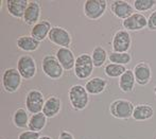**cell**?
Listing matches in <instances>:
<instances>
[{
	"label": "cell",
	"mask_w": 156,
	"mask_h": 139,
	"mask_svg": "<svg viewBox=\"0 0 156 139\" xmlns=\"http://www.w3.org/2000/svg\"><path fill=\"white\" fill-rule=\"evenodd\" d=\"M47 123V117L44 115V112H38V114H34L30 117V121L28 127L30 131L33 132H41L44 130Z\"/></svg>",
	"instance_id": "603a6c76"
},
{
	"label": "cell",
	"mask_w": 156,
	"mask_h": 139,
	"mask_svg": "<svg viewBox=\"0 0 156 139\" xmlns=\"http://www.w3.org/2000/svg\"><path fill=\"white\" fill-rule=\"evenodd\" d=\"M39 43L37 39H35L34 37H32L31 35H23V36H19L16 41L17 47L20 50L26 52H32L37 50V48L39 47Z\"/></svg>",
	"instance_id": "7402d4cb"
},
{
	"label": "cell",
	"mask_w": 156,
	"mask_h": 139,
	"mask_svg": "<svg viewBox=\"0 0 156 139\" xmlns=\"http://www.w3.org/2000/svg\"><path fill=\"white\" fill-rule=\"evenodd\" d=\"M111 11L116 17L124 20L134 14V6L124 0H115L111 3Z\"/></svg>",
	"instance_id": "7c38bea8"
},
{
	"label": "cell",
	"mask_w": 156,
	"mask_h": 139,
	"mask_svg": "<svg viewBox=\"0 0 156 139\" xmlns=\"http://www.w3.org/2000/svg\"><path fill=\"white\" fill-rule=\"evenodd\" d=\"M134 76H135L136 83L139 84L140 86H144L151 81L152 78V70L149 64L144 63V62H139L136 64L134 67Z\"/></svg>",
	"instance_id": "4fadbf2b"
},
{
	"label": "cell",
	"mask_w": 156,
	"mask_h": 139,
	"mask_svg": "<svg viewBox=\"0 0 156 139\" xmlns=\"http://www.w3.org/2000/svg\"><path fill=\"white\" fill-rule=\"evenodd\" d=\"M94 63L91 55L88 53H82L76 57L74 64V74L80 80H86L91 76L94 71Z\"/></svg>",
	"instance_id": "7a4b0ae2"
},
{
	"label": "cell",
	"mask_w": 156,
	"mask_h": 139,
	"mask_svg": "<svg viewBox=\"0 0 156 139\" xmlns=\"http://www.w3.org/2000/svg\"><path fill=\"white\" fill-rule=\"evenodd\" d=\"M134 104L129 100L118 99L111 103L109 105V112L114 118L117 119H129L133 116Z\"/></svg>",
	"instance_id": "5b68a950"
},
{
	"label": "cell",
	"mask_w": 156,
	"mask_h": 139,
	"mask_svg": "<svg viewBox=\"0 0 156 139\" xmlns=\"http://www.w3.org/2000/svg\"><path fill=\"white\" fill-rule=\"evenodd\" d=\"M154 92H155V94H156V86L154 87Z\"/></svg>",
	"instance_id": "d6a6232c"
},
{
	"label": "cell",
	"mask_w": 156,
	"mask_h": 139,
	"mask_svg": "<svg viewBox=\"0 0 156 139\" xmlns=\"http://www.w3.org/2000/svg\"><path fill=\"white\" fill-rule=\"evenodd\" d=\"M106 9L107 1L105 0H86L83 5L85 16L91 20H97L102 17Z\"/></svg>",
	"instance_id": "8992f818"
},
{
	"label": "cell",
	"mask_w": 156,
	"mask_h": 139,
	"mask_svg": "<svg viewBox=\"0 0 156 139\" xmlns=\"http://www.w3.org/2000/svg\"><path fill=\"white\" fill-rule=\"evenodd\" d=\"M49 41L58 47L69 48L71 45V35L66 29L62 27H52L48 36Z\"/></svg>",
	"instance_id": "30bf717a"
},
{
	"label": "cell",
	"mask_w": 156,
	"mask_h": 139,
	"mask_svg": "<svg viewBox=\"0 0 156 139\" xmlns=\"http://www.w3.org/2000/svg\"><path fill=\"white\" fill-rule=\"evenodd\" d=\"M41 69L43 72L51 80H58L63 76L64 68L58 61L55 55L48 54L43 57L41 61Z\"/></svg>",
	"instance_id": "277c9868"
},
{
	"label": "cell",
	"mask_w": 156,
	"mask_h": 139,
	"mask_svg": "<svg viewBox=\"0 0 156 139\" xmlns=\"http://www.w3.org/2000/svg\"><path fill=\"white\" fill-rule=\"evenodd\" d=\"M58 139H74V137L70 132L62 131L60 133V135H58Z\"/></svg>",
	"instance_id": "4dcf8cb0"
},
{
	"label": "cell",
	"mask_w": 156,
	"mask_h": 139,
	"mask_svg": "<svg viewBox=\"0 0 156 139\" xmlns=\"http://www.w3.org/2000/svg\"><path fill=\"white\" fill-rule=\"evenodd\" d=\"M91 59H93L94 67H101V66L104 65L106 59H108V54L103 47L97 46V47L94 48L93 52H91Z\"/></svg>",
	"instance_id": "d4e9b609"
},
{
	"label": "cell",
	"mask_w": 156,
	"mask_h": 139,
	"mask_svg": "<svg viewBox=\"0 0 156 139\" xmlns=\"http://www.w3.org/2000/svg\"><path fill=\"white\" fill-rule=\"evenodd\" d=\"M124 30L129 31H139L148 27V19L141 13H134L129 18L122 21Z\"/></svg>",
	"instance_id": "8fae6325"
},
{
	"label": "cell",
	"mask_w": 156,
	"mask_h": 139,
	"mask_svg": "<svg viewBox=\"0 0 156 139\" xmlns=\"http://www.w3.org/2000/svg\"><path fill=\"white\" fill-rule=\"evenodd\" d=\"M39 139H52L51 137H49V136H41Z\"/></svg>",
	"instance_id": "1f68e13d"
},
{
	"label": "cell",
	"mask_w": 156,
	"mask_h": 139,
	"mask_svg": "<svg viewBox=\"0 0 156 139\" xmlns=\"http://www.w3.org/2000/svg\"><path fill=\"white\" fill-rule=\"evenodd\" d=\"M45 97L38 89H31L26 97V109L30 114H38L43 112L45 105Z\"/></svg>",
	"instance_id": "52a82bcc"
},
{
	"label": "cell",
	"mask_w": 156,
	"mask_h": 139,
	"mask_svg": "<svg viewBox=\"0 0 156 139\" xmlns=\"http://www.w3.org/2000/svg\"><path fill=\"white\" fill-rule=\"evenodd\" d=\"M41 133L33 131H23L18 135V139H39Z\"/></svg>",
	"instance_id": "f1b7e54d"
},
{
	"label": "cell",
	"mask_w": 156,
	"mask_h": 139,
	"mask_svg": "<svg viewBox=\"0 0 156 139\" xmlns=\"http://www.w3.org/2000/svg\"><path fill=\"white\" fill-rule=\"evenodd\" d=\"M126 71L125 66L109 63L104 67V72L108 78H120Z\"/></svg>",
	"instance_id": "484cf974"
},
{
	"label": "cell",
	"mask_w": 156,
	"mask_h": 139,
	"mask_svg": "<svg viewBox=\"0 0 156 139\" xmlns=\"http://www.w3.org/2000/svg\"><path fill=\"white\" fill-rule=\"evenodd\" d=\"M61 109H62L61 99L56 96H51L46 100L43 112L47 118H53L56 115H58V112H61Z\"/></svg>",
	"instance_id": "e0dca14e"
},
{
	"label": "cell",
	"mask_w": 156,
	"mask_h": 139,
	"mask_svg": "<svg viewBox=\"0 0 156 139\" xmlns=\"http://www.w3.org/2000/svg\"><path fill=\"white\" fill-rule=\"evenodd\" d=\"M132 38L129 33L126 30H120L115 33L112 41L113 52L118 53H126L131 48Z\"/></svg>",
	"instance_id": "9c48e42d"
},
{
	"label": "cell",
	"mask_w": 156,
	"mask_h": 139,
	"mask_svg": "<svg viewBox=\"0 0 156 139\" xmlns=\"http://www.w3.org/2000/svg\"><path fill=\"white\" fill-rule=\"evenodd\" d=\"M154 116V109L150 104H138L135 106L132 118L136 121H146Z\"/></svg>",
	"instance_id": "44dd1931"
},
{
	"label": "cell",
	"mask_w": 156,
	"mask_h": 139,
	"mask_svg": "<svg viewBox=\"0 0 156 139\" xmlns=\"http://www.w3.org/2000/svg\"><path fill=\"white\" fill-rule=\"evenodd\" d=\"M23 81V77L17 68H6L2 74V86L9 94H14L19 89Z\"/></svg>",
	"instance_id": "3957f363"
},
{
	"label": "cell",
	"mask_w": 156,
	"mask_h": 139,
	"mask_svg": "<svg viewBox=\"0 0 156 139\" xmlns=\"http://www.w3.org/2000/svg\"><path fill=\"white\" fill-rule=\"evenodd\" d=\"M41 14V6L37 1H29L27 10L23 15V21L28 26H34L39 21Z\"/></svg>",
	"instance_id": "5bb4252c"
},
{
	"label": "cell",
	"mask_w": 156,
	"mask_h": 139,
	"mask_svg": "<svg viewBox=\"0 0 156 139\" xmlns=\"http://www.w3.org/2000/svg\"><path fill=\"white\" fill-rule=\"evenodd\" d=\"M29 112L25 109H17L14 112L13 116V122H14L15 127H17L18 129H23L27 127L29 124Z\"/></svg>",
	"instance_id": "cb8c5ba5"
},
{
	"label": "cell",
	"mask_w": 156,
	"mask_h": 139,
	"mask_svg": "<svg viewBox=\"0 0 156 139\" xmlns=\"http://www.w3.org/2000/svg\"><path fill=\"white\" fill-rule=\"evenodd\" d=\"M136 80H135V76H134V71L131 69H126V71L122 74L119 78V88L122 92H132L134 90V86H135Z\"/></svg>",
	"instance_id": "ffe728a7"
},
{
	"label": "cell",
	"mask_w": 156,
	"mask_h": 139,
	"mask_svg": "<svg viewBox=\"0 0 156 139\" xmlns=\"http://www.w3.org/2000/svg\"><path fill=\"white\" fill-rule=\"evenodd\" d=\"M28 4H29L28 0H8L6 10L9 14L15 18H23Z\"/></svg>",
	"instance_id": "2e32d148"
},
{
	"label": "cell",
	"mask_w": 156,
	"mask_h": 139,
	"mask_svg": "<svg viewBox=\"0 0 156 139\" xmlns=\"http://www.w3.org/2000/svg\"><path fill=\"white\" fill-rule=\"evenodd\" d=\"M16 68L19 71V73L21 74L23 79H25V80L32 79L36 74L37 71L35 59L30 54H23V55L19 56Z\"/></svg>",
	"instance_id": "ba28073f"
},
{
	"label": "cell",
	"mask_w": 156,
	"mask_h": 139,
	"mask_svg": "<svg viewBox=\"0 0 156 139\" xmlns=\"http://www.w3.org/2000/svg\"><path fill=\"white\" fill-rule=\"evenodd\" d=\"M68 98L72 109L76 111H83L86 109L89 102V94L84 86L80 84L72 85L68 91Z\"/></svg>",
	"instance_id": "6da1fadb"
},
{
	"label": "cell",
	"mask_w": 156,
	"mask_h": 139,
	"mask_svg": "<svg viewBox=\"0 0 156 139\" xmlns=\"http://www.w3.org/2000/svg\"><path fill=\"white\" fill-rule=\"evenodd\" d=\"M155 0H135L133 6L137 12H147L155 5Z\"/></svg>",
	"instance_id": "83f0119b"
},
{
	"label": "cell",
	"mask_w": 156,
	"mask_h": 139,
	"mask_svg": "<svg viewBox=\"0 0 156 139\" xmlns=\"http://www.w3.org/2000/svg\"><path fill=\"white\" fill-rule=\"evenodd\" d=\"M107 86V82L106 80L102 78H99V77H96V78H91L85 83V89L87 90L89 94H102L105 90Z\"/></svg>",
	"instance_id": "d6986e66"
},
{
	"label": "cell",
	"mask_w": 156,
	"mask_h": 139,
	"mask_svg": "<svg viewBox=\"0 0 156 139\" xmlns=\"http://www.w3.org/2000/svg\"><path fill=\"white\" fill-rule=\"evenodd\" d=\"M51 23L48 20H39L36 25H34L31 29V36L37 39L38 41H44L49 36L51 31Z\"/></svg>",
	"instance_id": "ac0fdd59"
},
{
	"label": "cell",
	"mask_w": 156,
	"mask_h": 139,
	"mask_svg": "<svg viewBox=\"0 0 156 139\" xmlns=\"http://www.w3.org/2000/svg\"><path fill=\"white\" fill-rule=\"evenodd\" d=\"M55 56L58 59V61L60 62V64L62 65L64 70H69L73 69L74 64H76V59H74V54L69 48L61 47L56 50Z\"/></svg>",
	"instance_id": "9a60e30c"
},
{
	"label": "cell",
	"mask_w": 156,
	"mask_h": 139,
	"mask_svg": "<svg viewBox=\"0 0 156 139\" xmlns=\"http://www.w3.org/2000/svg\"><path fill=\"white\" fill-rule=\"evenodd\" d=\"M149 30L156 31V10L151 13V15L148 18V27Z\"/></svg>",
	"instance_id": "f546056e"
},
{
	"label": "cell",
	"mask_w": 156,
	"mask_h": 139,
	"mask_svg": "<svg viewBox=\"0 0 156 139\" xmlns=\"http://www.w3.org/2000/svg\"><path fill=\"white\" fill-rule=\"evenodd\" d=\"M108 61L113 64L125 66L131 63L132 56L129 53H118V52H111L108 54Z\"/></svg>",
	"instance_id": "4316f807"
}]
</instances>
